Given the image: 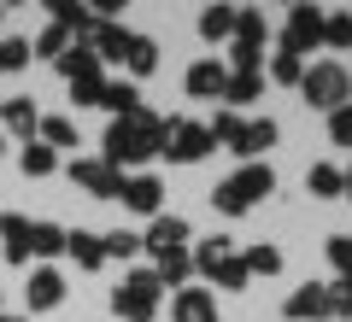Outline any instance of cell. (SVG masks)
I'll use <instances>...</instances> for the list:
<instances>
[{
	"instance_id": "obj_1",
	"label": "cell",
	"mask_w": 352,
	"mask_h": 322,
	"mask_svg": "<svg viewBox=\"0 0 352 322\" xmlns=\"http://www.w3.org/2000/svg\"><path fill=\"white\" fill-rule=\"evenodd\" d=\"M270 194H276V170H270V164H241L229 182H217L212 205L223 211V217H241V211H252L258 199H270Z\"/></svg>"
},
{
	"instance_id": "obj_2",
	"label": "cell",
	"mask_w": 352,
	"mask_h": 322,
	"mask_svg": "<svg viewBox=\"0 0 352 322\" xmlns=\"http://www.w3.org/2000/svg\"><path fill=\"white\" fill-rule=\"evenodd\" d=\"M300 94L311 100L317 112H340L346 94H352V71L346 65H311V71L300 76Z\"/></svg>"
},
{
	"instance_id": "obj_3",
	"label": "cell",
	"mask_w": 352,
	"mask_h": 322,
	"mask_svg": "<svg viewBox=\"0 0 352 322\" xmlns=\"http://www.w3.org/2000/svg\"><path fill=\"white\" fill-rule=\"evenodd\" d=\"M112 310H118L124 322H153V317H159V275H153V270H135V275L112 293Z\"/></svg>"
},
{
	"instance_id": "obj_4",
	"label": "cell",
	"mask_w": 352,
	"mask_h": 322,
	"mask_svg": "<svg viewBox=\"0 0 352 322\" xmlns=\"http://www.w3.org/2000/svg\"><path fill=\"white\" fill-rule=\"evenodd\" d=\"M323 41V12L317 6H294L288 24H282V53H294V59H305V53Z\"/></svg>"
},
{
	"instance_id": "obj_5",
	"label": "cell",
	"mask_w": 352,
	"mask_h": 322,
	"mask_svg": "<svg viewBox=\"0 0 352 322\" xmlns=\"http://www.w3.org/2000/svg\"><path fill=\"white\" fill-rule=\"evenodd\" d=\"M71 182L88 187L94 199H118L124 194V170H112L106 159H71Z\"/></svg>"
},
{
	"instance_id": "obj_6",
	"label": "cell",
	"mask_w": 352,
	"mask_h": 322,
	"mask_svg": "<svg viewBox=\"0 0 352 322\" xmlns=\"http://www.w3.org/2000/svg\"><path fill=\"white\" fill-rule=\"evenodd\" d=\"M264 41H270L264 18H258V12H235V71H258Z\"/></svg>"
},
{
	"instance_id": "obj_7",
	"label": "cell",
	"mask_w": 352,
	"mask_h": 322,
	"mask_svg": "<svg viewBox=\"0 0 352 322\" xmlns=\"http://www.w3.org/2000/svg\"><path fill=\"white\" fill-rule=\"evenodd\" d=\"M164 152H170L176 164H200L206 152H212V135H206L200 124H182V117H176L170 135H164Z\"/></svg>"
},
{
	"instance_id": "obj_8",
	"label": "cell",
	"mask_w": 352,
	"mask_h": 322,
	"mask_svg": "<svg viewBox=\"0 0 352 322\" xmlns=\"http://www.w3.org/2000/svg\"><path fill=\"white\" fill-rule=\"evenodd\" d=\"M282 310H288V322H317V317H329V287H323V281L294 287V299H288Z\"/></svg>"
},
{
	"instance_id": "obj_9",
	"label": "cell",
	"mask_w": 352,
	"mask_h": 322,
	"mask_svg": "<svg viewBox=\"0 0 352 322\" xmlns=\"http://www.w3.org/2000/svg\"><path fill=\"white\" fill-rule=\"evenodd\" d=\"M0 258L6 264H30V217L24 211H6V217H0Z\"/></svg>"
},
{
	"instance_id": "obj_10",
	"label": "cell",
	"mask_w": 352,
	"mask_h": 322,
	"mask_svg": "<svg viewBox=\"0 0 352 322\" xmlns=\"http://www.w3.org/2000/svg\"><path fill=\"white\" fill-rule=\"evenodd\" d=\"M270 147H276V124H270V117H252V124H241V135H235V159L258 164V152H270Z\"/></svg>"
},
{
	"instance_id": "obj_11",
	"label": "cell",
	"mask_w": 352,
	"mask_h": 322,
	"mask_svg": "<svg viewBox=\"0 0 352 322\" xmlns=\"http://www.w3.org/2000/svg\"><path fill=\"white\" fill-rule=\"evenodd\" d=\"M118 199H124L129 211H141V217H159L164 182H159V176H129V182H124V194H118Z\"/></svg>"
},
{
	"instance_id": "obj_12",
	"label": "cell",
	"mask_w": 352,
	"mask_h": 322,
	"mask_svg": "<svg viewBox=\"0 0 352 322\" xmlns=\"http://www.w3.org/2000/svg\"><path fill=\"white\" fill-rule=\"evenodd\" d=\"M170 322H217V299L200 293V287H182L170 299Z\"/></svg>"
},
{
	"instance_id": "obj_13",
	"label": "cell",
	"mask_w": 352,
	"mask_h": 322,
	"mask_svg": "<svg viewBox=\"0 0 352 322\" xmlns=\"http://www.w3.org/2000/svg\"><path fill=\"white\" fill-rule=\"evenodd\" d=\"M24 299H30V310H53V305L65 299V275H59V270H36V275L24 281Z\"/></svg>"
},
{
	"instance_id": "obj_14",
	"label": "cell",
	"mask_w": 352,
	"mask_h": 322,
	"mask_svg": "<svg viewBox=\"0 0 352 322\" xmlns=\"http://www.w3.org/2000/svg\"><path fill=\"white\" fill-rule=\"evenodd\" d=\"M188 240V223L182 217H153V229L141 235V252H176Z\"/></svg>"
},
{
	"instance_id": "obj_15",
	"label": "cell",
	"mask_w": 352,
	"mask_h": 322,
	"mask_svg": "<svg viewBox=\"0 0 352 322\" xmlns=\"http://www.w3.org/2000/svg\"><path fill=\"white\" fill-rule=\"evenodd\" d=\"M223 82H229V65H217V59H200L188 71V94L194 100H217V94H223Z\"/></svg>"
},
{
	"instance_id": "obj_16",
	"label": "cell",
	"mask_w": 352,
	"mask_h": 322,
	"mask_svg": "<svg viewBox=\"0 0 352 322\" xmlns=\"http://www.w3.org/2000/svg\"><path fill=\"white\" fill-rule=\"evenodd\" d=\"M53 65H59L65 82H94V76H100V59H94V47H65Z\"/></svg>"
},
{
	"instance_id": "obj_17",
	"label": "cell",
	"mask_w": 352,
	"mask_h": 322,
	"mask_svg": "<svg viewBox=\"0 0 352 322\" xmlns=\"http://www.w3.org/2000/svg\"><path fill=\"white\" fill-rule=\"evenodd\" d=\"M0 124L12 129V135H30V129H41V106L30 94H18V100H6L0 106Z\"/></svg>"
},
{
	"instance_id": "obj_18",
	"label": "cell",
	"mask_w": 352,
	"mask_h": 322,
	"mask_svg": "<svg viewBox=\"0 0 352 322\" xmlns=\"http://www.w3.org/2000/svg\"><path fill=\"white\" fill-rule=\"evenodd\" d=\"M65 252L76 258V270H100V264H106L100 235H82V229H76V235H65Z\"/></svg>"
},
{
	"instance_id": "obj_19",
	"label": "cell",
	"mask_w": 352,
	"mask_h": 322,
	"mask_svg": "<svg viewBox=\"0 0 352 322\" xmlns=\"http://www.w3.org/2000/svg\"><path fill=\"white\" fill-rule=\"evenodd\" d=\"M100 106H112L118 124H124V117L141 112V94H135V82H106V88H100Z\"/></svg>"
},
{
	"instance_id": "obj_20",
	"label": "cell",
	"mask_w": 352,
	"mask_h": 322,
	"mask_svg": "<svg viewBox=\"0 0 352 322\" xmlns=\"http://www.w3.org/2000/svg\"><path fill=\"white\" fill-rule=\"evenodd\" d=\"M153 275H159V287H182V281L194 275V258H188L182 246H176V252H159V270H153Z\"/></svg>"
},
{
	"instance_id": "obj_21",
	"label": "cell",
	"mask_w": 352,
	"mask_h": 322,
	"mask_svg": "<svg viewBox=\"0 0 352 322\" xmlns=\"http://www.w3.org/2000/svg\"><path fill=\"white\" fill-rule=\"evenodd\" d=\"M200 36L206 41H229L235 36V6H206L200 12Z\"/></svg>"
},
{
	"instance_id": "obj_22",
	"label": "cell",
	"mask_w": 352,
	"mask_h": 322,
	"mask_svg": "<svg viewBox=\"0 0 352 322\" xmlns=\"http://www.w3.org/2000/svg\"><path fill=\"white\" fill-rule=\"evenodd\" d=\"M124 59H129V71H135V76H153V71H159V41H147V36H129Z\"/></svg>"
},
{
	"instance_id": "obj_23",
	"label": "cell",
	"mask_w": 352,
	"mask_h": 322,
	"mask_svg": "<svg viewBox=\"0 0 352 322\" xmlns=\"http://www.w3.org/2000/svg\"><path fill=\"white\" fill-rule=\"evenodd\" d=\"M206 275H212L217 287H229V293H241V287L252 281V275H247V264H241V252H229V258H217V264H212Z\"/></svg>"
},
{
	"instance_id": "obj_24",
	"label": "cell",
	"mask_w": 352,
	"mask_h": 322,
	"mask_svg": "<svg viewBox=\"0 0 352 322\" xmlns=\"http://www.w3.org/2000/svg\"><path fill=\"white\" fill-rule=\"evenodd\" d=\"M258 82H264L258 71H229V82H223V100H229V106H252V100H258Z\"/></svg>"
},
{
	"instance_id": "obj_25",
	"label": "cell",
	"mask_w": 352,
	"mask_h": 322,
	"mask_svg": "<svg viewBox=\"0 0 352 322\" xmlns=\"http://www.w3.org/2000/svg\"><path fill=\"white\" fill-rule=\"evenodd\" d=\"M65 252V229L59 223H30V258H53Z\"/></svg>"
},
{
	"instance_id": "obj_26",
	"label": "cell",
	"mask_w": 352,
	"mask_h": 322,
	"mask_svg": "<svg viewBox=\"0 0 352 322\" xmlns=\"http://www.w3.org/2000/svg\"><path fill=\"white\" fill-rule=\"evenodd\" d=\"M247 275H282V246H270V240H258V246H247Z\"/></svg>"
},
{
	"instance_id": "obj_27",
	"label": "cell",
	"mask_w": 352,
	"mask_h": 322,
	"mask_svg": "<svg viewBox=\"0 0 352 322\" xmlns=\"http://www.w3.org/2000/svg\"><path fill=\"white\" fill-rule=\"evenodd\" d=\"M124 47H129V30L124 24H100V30H94V59H124Z\"/></svg>"
},
{
	"instance_id": "obj_28",
	"label": "cell",
	"mask_w": 352,
	"mask_h": 322,
	"mask_svg": "<svg viewBox=\"0 0 352 322\" xmlns=\"http://www.w3.org/2000/svg\"><path fill=\"white\" fill-rule=\"evenodd\" d=\"M18 164H24V176H53V170H59V152L41 147V141H30V147L18 152Z\"/></svg>"
},
{
	"instance_id": "obj_29",
	"label": "cell",
	"mask_w": 352,
	"mask_h": 322,
	"mask_svg": "<svg viewBox=\"0 0 352 322\" xmlns=\"http://www.w3.org/2000/svg\"><path fill=\"white\" fill-rule=\"evenodd\" d=\"M100 252L106 258H118V264H129L141 252V235H129V229H112V235H100Z\"/></svg>"
},
{
	"instance_id": "obj_30",
	"label": "cell",
	"mask_w": 352,
	"mask_h": 322,
	"mask_svg": "<svg viewBox=\"0 0 352 322\" xmlns=\"http://www.w3.org/2000/svg\"><path fill=\"white\" fill-rule=\"evenodd\" d=\"M305 187H311L317 199H340V170H335V164H311V176H305Z\"/></svg>"
},
{
	"instance_id": "obj_31",
	"label": "cell",
	"mask_w": 352,
	"mask_h": 322,
	"mask_svg": "<svg viewBox=\"0 0 352 322\" xmlns=\"http://www.w3.org/2000/svg\"><path fill=\"white\" fill-rule=\"evenodd\" d=\"M71 141H76V124H71V117H41V147L59 152V147H71Z\"/></svg>"
},
{
	"instance_id": "obj_32",
	"label": "cell",
	"mask_w": 352,
	"mask_h": 322,
	"mask_svg": "<svg viewBox=\"0 0 352 322\" xmlns=\"http://www.w3.org/2000/svg\"><path fill=\"white\" fill-rule=\"evenodd\" d=\"M65 47H71V30H65V24H47V30L36 36V47H30V53H41V59H59Z\"/></svg>"
},
{
	"instance_id": "obj_33",
	"label": "cell",
	"mask_w": 352,
	"mask_h": 322,
	"mask_svg": "<svg viewBox=\"0 0 352 322\" xmlns=\"http://www.w3.org/2000/svg\"><path fill=\"white\" fill-rule=\"evenodd\" d=\"M229 252H235V240H229V235H212V240H200V252H194V270L206 275L217 258H229Z\"/></svg>"
},
{
	"instance_id": "obj_34",
	"label": "cell",
	"mask_w": 352,
	"mask_h": 322,
	"mask_svg": "<svg viewBox=\"0 0 352 322\" xmlns=\"http://www.w3.org/2000/svg\"><path fill=\"white\" fill-rule=\"evenodd\" d=\"M300 76H305V59H294V53H276V59H270V82L300 88Z\"/></svg>"
},
{
	"instance_id": "obj_35",
	"label": "cell",
	"mask_w": 352,
	"mask_h": 322,
	"mask_svg": "<svg viewBox=\"0 0 352 322\" xmlns=\"http://www.w3.org/2000/svg\"><path fill=\"white\" fill-rule=\"evenodd\" d=\"M323 41L329 47H352V12H323Z\"/></svg>"
},
{
	"instance_id": "obj_36",
	"label": "cell",
	"mask_w": 352,
	"mask_h": 322,
	"mask_svg": "<svg viewBox=\"0 0 352 322\" xmlns=\"http://www.w3.org/2000/svg\"><path fill=\"white\" fill-rule=\"evenodd\" d=\"M206 135H212V147L223 141V147H235V135H241V112H217L212 124H206Z\"/></svg>"
},
{
	"instance_id": "obj_37",
	"label": "cell",
	"mask_w": 352,
	"mask_h": 322,
	"mask_svg": "<svg viewBox=\"0 0 352 322\" xmlns=\"http://www.w3.org/2000/svg\"><path fill=\"white\" fill-rule=\"evenodd\" d=\"M329 141H335V147H352V106L329 112Z\"/></svg>"
},
{
	"instance_id": "obj_38",
	"label": "cell",
	"mask_w": 352,
	"mask_h": 322,
	"mask_svg": "<svg viewBox=\"0 0 352 322\" xmlns=\"http://www.w3.org/2000/svg\"><path fill=\"white\" fill-rule=\"evenodd\" d=\"M24 59H30V41H0V71H24Z\"/></svg>"
},
{
	"instance_id": "obj_39",
	"label": "cell",
	"mask_w": 352,
	"mask_h": 322,
	"mask_svg": "<svg viewBox=\"0 0 352 322\" xmlns=\"http://www.w3.org/2000/svg\"><path fill=\"white\" fill-rule=\"evenodd\" d=\"M329 317H340V322L352 317V281H335V287H329Z\"/></svg>"
},
{
	"instance_id": "obj_40",
	"label": "cell",
	"mask_w": 352,
	"mask_h": 322,
	"mask_svg": "<svg viewBox=\"0 0 352 322\" xmlns=\"http://www.w3.org/2000/svg\"><path fill=\"white\" fill-rule=\"evenodd\" d=\"M329 258H335L340 281H346V275H352V235H335V240H329Z\"/></svg>"
},
{
	"instance_id": "obj_41",
	"label": "cell",
	"mask_w": 352,
	"mask_h": 322,
	"mask_svg": "<svg viewBox=\"0 0 352 322\" xmlns=\"http://www.w3.org/2000/svg\"><path fill=\"white\" fill-rule=\"evenodd\" d=\"M100 88H106V76H94V82H71V100H76V106H100Z\"/></svg>"
},
{
	"instance_id": "obj_42",
	"label": "cell",
	"mask_w": 352,
	"mask_h": 322,
	"mask_svg": "<svg viewBox=\"0 0 352 322\" xmlns=\"http://www.w3.org/2000/svg\"><path fill=\"white\" fill-rule=\"evenodd\" d=\"M340 194H346V199H352V170H346V176H340Z\"/></svg>"
},
{
	"instance_id": "obj_43",
	"label": "cell",
	"mask_w": 352,
	"mask_h": 322,
	"mask_svg": "<svg viewBox=\"0 0 352 322\" xmlns=\"http://www.w3.org/2000/svg\"><path fill=\"white\" fill-rule=\"evenodd\" d=\"M0 152H6V135H0Z\"/></svg>"
},
{
	"instance_id": "obj_44",
	"label": "cell",
	"mask_w": 352,
	"mask_h": 322,
	"mask_svg": "<svg viewBox=\"0 0 352 322\" xmlns=\"http://www.w3.org/2000/svg\"><path fill=\"white\" fill-rule=\"evenodd\" d=\"M0 322H18V317H0Z\"/></svg>"
},
{
	"instance_id": "obj_45",
	"label": "cell",
	"mask_w": 352,
	"mask_h": 322,
	"mask_svg": "<svg viewBox=\"0 0 352 322\" xmlns=\"http://www.w3.org/2000/svg\"><path fill=\"white\" fill-rule=\"evenodd\" d=\"M0 18H6V6H0Z\"/></svg>"
},
{
	"instance_id": "obj_46",
	"label": "cell",
	"mask_w": 352,
	"mask_h": 322,
	"mask_svg": "<svg viewBox=\"0 0 352 322\" xmlns=\"http://www.w3.org/2000/svg\"><path fill=\"white\" fill-rule=\"evenodd\" d=\"M346 281H352V275H346Z\"/></svg>"
}]
</instances>
